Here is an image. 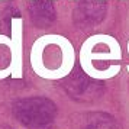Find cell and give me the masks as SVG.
<instances>
[{
  "mask_svg": "<svg viewBox=\"0 0 129 129\" xmlns=\"http://www.w3.org/2000/svg\"><path fill=\"white\" fill-rule=\"evenodd\" d=\"M74 61L73 44L62 35L39 36L30 49V65L42 78L58 80L68 76Z\"/></svg>",
  "mask_w": 129,
  "mask_h": 129,
  "instance_id": "1",
  "label": "cell"
},
{
  "mask_svg": "<svg viewBox=\"0 0 129 129\" xmlns=\"http://www.w3.org/2000/svg\"><path fill=\"white\" fill-rule=\"evenodd\" d=\"M105 35H93L88 36L84 41V44L80 48V65H81L83 71H86L90 77L97 78V80H106V78H112L119 74L120 71V65H110L107 70H100L97 67H94L96 61H112V59H122V49L120 45L115 48H110L107 52H94L93 48L99 45L103 41Z\"/></svg>",
  "mask_w": 129,
  "mask_h": 129,
  "instance_id": "2",
  "label": "cell"
},
{
  "mask_svg": "<svg viewBox=\"0 0 129 129\" xmlns=\"http://www.w3.org/2000/svg\"><path fill=\"white\" fill-rule=\"evenodd\" d=\"M10 76L20 78L23 74V19L13 18L10 20Z\"/></svg>",
  "mask_w": 129,
  "mask_h": 129,
  "instance_id": "3",
  "label": "cell"
},
{
  "mask_svg": "<svg viewBox=\"0 0 129 129\" xmlns=\"http://www.w3.org/2000/svg\"><path fill=\"white\" fill-rule=\"evenodd\" d=\"M2 44H5V45H10V38L6 35H0V45ZM10 76V70L9 68H6V70H0V78H5V77Z\"/></svg>",
  "mask_w": 129,
  "mask_h": 129,
  "instance_id": "4",
  "label": "cell"
},
{
  "mask_svg": "<svg viewBox=\"0 0 129 129\" xmlns=\"http://www.w3.org/2000/svg\"><path fill=\"white\" fill-rule=\"evenodd\" d=\"M126 49H128V54H129V42H128V47H126ZM126 70L129 71V65H126Z\"/></svg>",
  "mask_w": 129,
  "mask_h": 129,
  "instance_id": "5",
  "label": "cell"
},
{
  "mask_svg": "<svg viewBox=\"0 0 129 129\" xmlns=\"http://www.w3.org/2000/svg\"><path fill=\"white\" fill-rule=\"evenodd\" d=\"M0 2H5V0H0Z\"/></svg>",
  "mask_w": 129,
  "mask_h": 129,
  "instance_id": "6",
  "label": "cell"
}]
</instances>
